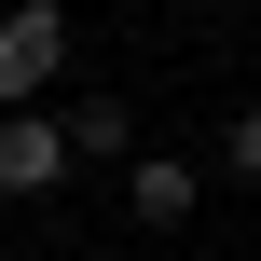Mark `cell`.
Returning <instances> with one entry per match:
<instances>
[{"mask_svg": "<svg viewBox=\"0 0 261 261\" xmlns=\"http://www.w3.org/2000/svg\"><path fill=\"white\" fill-rule=\"evenodd\" d=\"M69 151H83V165H138V110L83 83V96H69Z\"/></svg>", "mask_w": 261, "mask_h": 261, "instance_id": "4", "label": "cell"}, {"mask_svg": "<svg viewBox=\"0 0 261 261\" xmlns=\"http://www.w3.org/2000/svg\"><path fill=\"white\" fill-rule=\"evenodd\" d=\"M234 14H248V0H234Z\"/></svg>", "mask_w": 261, "mask_h": 261, "instance_id": "7", "label": "cell"}, {"mask_svg": "<svg viewBox=\"0 0 261 261\" xmlns=\"http://www.w3.org/2000/svg\"><path fill=\"white\" fill-rule=\"evenodd\" d=\"M83 261H124V248H83Z\"/></svg>", "mask_w": 261, "mask_h": 261, "instance_id": "6", "label": "cell"}, {"mask_svg": "<svg viewBox=\"0 0 261 261\" xmlns=\"http://www.w3.org/2000/svg\"><path fill=\"white\" fill-rule=\"evenodd\" d=\"M220 179H248V193H261V96L234 110V124H220Z\"/></svg>", "mask_w": 261, "mask_h": 261, "instance_id": "5", "label": "cell"}, {"mask_svg": "<svg viewBox=\"0 0 261 261\" xmlns=\"http://www.w3.org/2000/svg\"><path fill=\"white\" fill-rule=\"evenodd\" d=\"M69 165H83L69 151V110H0V206H41Z\"/></svg>", "mask_w": 261, "mask_h": 261, "instance_id": "2", "label": "cell"}, {"mask_svg": "<svg viewBox=\"0 0 261 261\" xmlns=\"http://www.w3.org/2000/svg\"><path fill=\"white\" fill-rule=\"evenodd\" d=\"M69 83V0H14L0 14V110H55Z\"/></svg>", "mask_w": 261, "mask_h": 261, "instance_id": "1", "label": "cell"}, {"mask_svg": "<svg viewBox=\"0 0 261 261\" xmlns=\"http://www.w3.org/2000/svg\"><path fill=\"white\" fill-rule=\"evenodd\" d=\"M124 206H138V234H193V206H206V165H179V151H138V165H124Z\"/></svg>", "mask_w": 261, "mask_h": 261, "instance_id": "3", "label": "cell"}]
</instances>
